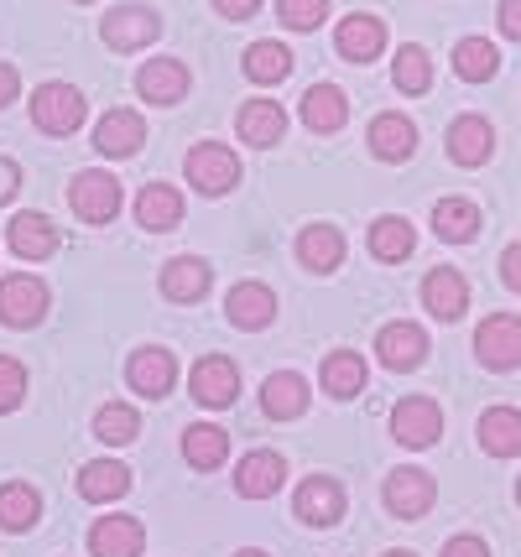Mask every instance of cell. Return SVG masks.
Returning <instances> with one entry per match:
<instances>
[{
	"label": "cell",
	"mask_w": 521,
	"mask_h": 557,
	"mask_svg": "<svg viewBox=\"0 0 521 557\" xmlns=\"http://www.w3.org/2000/svg\"><path fill=\"white\" fill-rule=\"evenodd\" d=\"M183 172H188L194 194L220 198V194H230V188L240 183V157H235L224 141H199L188 157H183Z\"/></svg>",
	"instance_id": "obj_1"
},
{
	"label": "cell",
	"mask_w": 521,
	"mask_h": 557,
	"mask_svg": "<svg viewBox=\"0 0 521 557\" xmlns=\"http://www.w3.org/2000/svg\"><path fill=\"white\" fill-rule=\"evenodd\" d=\"M89 115V104L78 95L74 84H42L37 95H32V125L42 131V136H74L78 125Z\"/></svg>",
	"instance_id": "obj_2"
},
{
	"label": "cell",
	"mask_w": 521,
	"mask_h": 557,
	"mask_svg": "<svg viewBox=\"0 0 521 557\" xmlns=\"http://www.w3.org/2000/svg\"><path fill=\"white\" fill-rule=\"evenodd\" d=\"M48 282H37L32 271L0 276V323L5 329H37L48 318Z\"/></svg>",
	"instance_id": "obj_3"
},
{
	"label": "cell",
	"mask_w": 521,
	"mask_h": 557,
	"mask_svg": "<svg viewBox=\"0 0 521 557\" xmlns=\"http://www.w3.org/2000/svg\"><path fill=\"white\" fill-rule=\"evenodd\" d=\"M188 396H194L199 407H214V412L235 407V396H240V364L230 360V355H203V360H194V370H188Z\"/></svg>",
	"instance_id": "obj_4"
},
{
	"label": "cell",
	"mask_w": 521,
	"mask_h": 557,
	"mask_svg": "<svg viewBox=\"0 0 521 557\" xmlns=\"http://www.w3.org/2000/svg\"><path fill=\"white\" fill-rule=\"evenodd\" d=\"M381 500H386V510L397 521H422L433 510V500H438V485H433L427 469H392L386 485H381Z\"/></svg>",
	"instance_id": "obj_5"
},
{
	"label": "cell",
	"mask_w": 521,
	"mask_h": 557,
	"mask_svg": "<svg viewBox=\"0 0 521 557\" xmlns=\"http://www.w3.org/2000/svg\"><path fill=\"white\" fill-rule=\"evenodd\" d=\"M444 433V407L433 396H401L392 407V437L401 448H433Z\"/></svg>",
	"instance_id": "obj_6"
},
{
	"label": "cell",
	"mask_w": 521,
	"mask_h": 557,
	"mask_svg": "<svg viewBox=\"0 0 521 557\" xmlns=\"http://www.w3.org/2000/svg\"><path fill=\"white\" fill-rule=\"evenodd\" d=\"M69 203H74V214L84 219V224H110V219L121 214V183H115L110 172L89 168L69 183Z\"/></svg>",
	"instance_id": "obj_7"
},
{
	"label": "cell",
	"mask_w": 521,
	"mask_h": 557,
	"mask_svg": "<svg viewBox=\"0 0 521 557\" xmlns=\"http://www.w3.org/2000/svg\"><path fill=\"white\" fill-rule=\"evenodd\" d=\"M474 355L485 370H517L521 364V318L517 313H491L474 329Z\"/></svg>",
	"instance_id": "obj_8"
},
{
	"label": "cell",
	"mask_w": 521,
	"mask_h": 557,
	"mask_svg": "<svg viewBox=\"0 0 521 557\" xmlns=\"http://www.w3.org/2000/svg\"><path fill=\"white\" fill-rule=\"evenodd\" d=\"M100 37L115 52H141L162 37V16H157L151 5H115L100 22Z\"/></svg>",
	"instance_id": "obj_9"
},
{
	"label": "cell",
	"mask_w": 521,
	"mask_h": 557,
	"mask_svg": "<svg viewBox=\"0 0 521 557\" xmlns=\"http://www.w3.org/2000/svg\"><path fill=\"white\" fill-rule=\"evenodd\" d=\"M224 318L240 334H261V329H272V318H276V292L266 282H235L230 297H224Z\"/></svg>",
	"instance_id": "obj_10"
},
{
	"label": "cell",
	"mask_w": 521,
	"mask_h": 557,
	"mask_svg": "<svg viewBox=\"0 0 521 557\" xmlns=\"http://www.w3.org/2000/svg\"><path fill=\"white\" fill-rule=\"evenodd\" d=\"M125 381H131V391H141L147 401H162V396L177 386V360H173V349H162V344H147V349H136V355H131V364H125Z\"/></svg>",
	"instance_id": "obj_11"
},
{
	"label": "cell",
	"mask_w": 521,
	"mask_h": 557,
	"mask_svg": "<svg viewBox=\"0 0 521 557\" xmlns=\"http://www.w3.org/2000/svg\"><path fill=\"white\" fill-rule=\"evenodd\" d=\"M293 510H298L302 527H339V516H345V485L328 480V474H313V480L298 485Z\"/></svg>",
	"instance_id": "obj_12"
},
{
	"label": "cell",
	"mask_w": 521,
	"mask_h": 557,
	"mask_svg": "<svg viewBox=\"0 0 521 557\" xmlns=\"http://www.w3.org/2000/svg\"><path fill=\"white\" fill-rule=\"evenodd\" d=\"M334 48H339V58H345V63H375V58L386 52V22H381V16H371V11H355V16H345V22H339V32H334Z\"/></svg>",
	"instance_id": "obj_13"
},
{
	"label": "cell",
	"mask_w": 521,
	"mask_h": 557,
	"mask_svg": "<svg viewBox=\"0 0 521 557\" xmlns=\"http://www.w3.org/2000/svg\"><path fill=\"white\" fill-rule=\"evenodd\" d=\"M448 162H459V168H485L491 162V151H496V131L485 115H459V121L448 125Z\"/></svg>",
	"instance_id": "obj_14"
},
{
	"label": "cell",
	"mask_w": 521,
	"mask_h": 557,
	"mask_svg": "<svg viewBox=\"0 0 521 557\" xmlns=\"http://www.w3.org/2000/svg\"><path fill=\"white\" fill-rule=\"evenodd\" d=\"M375 360L386 364V370H418L427 360V334H422V323H386L381 334H375Z\"/></svg>",
	"instance_id": "obj_15"
},
{
	"label": "cell",
	"mask_w": 521,
	"mask_h": 557,
	"mask_svg": "<svg viewBox=\"0 0 521 557\" xmlns=\"http://www.w3.org/2000/svg\"><path fill=\"white\" fill-rule=\"evenodd\" d=\"M287 480V459L272 454V448H256L246 459L235 463V490H240V500H272L276 490Z\"/></svg>",
	"instance_id": "obj_16"
},
{
	"label": "cell",
	"mask_w": 521,
	"mask_h": 557,
	"mask_svg": "<svg viewBox=\"0 0 521 557\" xmlns=\"http://www.w3.org/2000/svg\"><path fill=\"white\" fill-rule=\"evenodd\" d=\"M422 308L438 318V323L464 318V308H470V282H464L454 267H433L422 276Z\"/></svg>",
	"instance_id": "obj_17"
},
{
	"label": "cell",
	"mask_w": 521,
	"mask_h": 557,
	"mask_svg": "<svg viewBox=\"0 0 521 557\" xmlns=\"http://www.w3.org/2000/svg\"><path fill=\"white\" fill-rule=\"evenodd\" d=\"M147 527L136 516H100L89 527V557H141Z\"/></svg>",
	"instance_id": "obj_18"
},
{
	"label": "cell",
	"mask_w": 521,
	"mask_h": 557,
	"mask_svg": "<svg viewBox=\"0 0 521 557\" xmlns=\"http://www.w3.org/2000/svg\"><path fill=\"white\" fill-rule=\"evenodd\" d=\"M308 407H313V391H308V381H302L298 370H276V375H266V386H261V412L272 417V422H298Z\"/></svg>",
	"instance_id": "obj_19"
},
{
	"label": "cell",
	"mask_w": 521,
	"mask_h": 557,
	"mask_svg": "<svg viewBox=\"0 0 521 557\" xmlns=\"http://www.w3.org/2000/svg\"><path fill=\"white\" fill-rule=\"evenodd\" d=\"M188 69L177 63V58H147L141 73H136V95L147 99V104H177V99H188Z\"/></svg>",
	"instance_id": "obj_20"
},
{
	"label": "cell",
	"mask_w": 521,
	"mask_h": 557,
	"mask_svg": "<svg viewBox=\"0 0 521 557\" xmlns=\"http://www.w3.org/2000/svg\"><path fill=\"white\" fill-rule=\"evenodd\" d=\"M95 146H100V157L125 162V157H136V151L147 146V121H141L136 110H110V115H100V125H95Z\"/></svg>",
	"instance_id": "obj_21"
},
{
	"label": "cell",
	"mask_w": 521,
	"mask_h": 557,
	"mask_svg": "<svg viewBox=\"0 0 521 557\" xmlns=\"http://www.w3.org/2000/svg\"><path fill=\"white\" fill-rule=\"evenodd\" d=\"M235 131H240V141L246 146H276L287 141V110L276 104V99H246L240 104V115H235Z\"/></svg>",
	"instance_id": "obj_22"
},
{
	"label": "cell",
	"mask_w": 521,
	"mask_h": 557,
	"mask_svg": "<svg viewBox=\"0 0 521 557\" xmlns=\"http://www.w3.org/2000/svg\"><path fill=\"white\" fill-rule=\"evenodd\" d=\"M365 146H371V157H381V162H407L418 151V125L407 121V115H397V110H386V115L371 121Z\"/></svg>",
	"instance_id": "obj_23"
},
{
	"label": "cell",
	"mask_w": 521,
	"mask_h": 557,
	"mask_svg": "<svg viewBox=\"0 0 521 557\" xmlns=\"http://www.w3.org/2000/svg\"><path fill=\"white\" fill-rule=\"evenodd\" d=\"M136 224L151 230V235H168L183 224V194H177L173 183H147L141 194H136Z\"/></svg>",
	"instance_id": "obj_24"
},
{
	"label": "cell",
	"mask_w": 521,
	"mask_h": 557,
	"mask_svg": "<svg viewBox=\"0 0 521 557\" xmlns=\"http://www.w3.org/2000/svg\"><path fill=\"white\" fill-rule=\"evenodd\" d=\"M209 287H214V267L199 256H173L162 267V297L168 302H199Z\"/></svg>",
	"instance_id": "obj_25"
},
{
	"label": "cell",
	"mask_w": 521,
	"mask_h": 557,
	"mask_svg": "<svg viewBox=\"0 0 521 557\" xmlns=\"http://www.w3.org/2000/svg\"><path fill=\"white\" fill-rule=\"evenodd\" d=\"M125 490H131V469L121 459H95L78 469V500H89V506H110Z\"/></svg>",
	"instance_id": "obj_26"
},
{
	"label": "cell",
	"mask_w": 521,
	"mask_h": 557,
	"mask_svg": "<svg viewBox=\"0 0 521 557\" xmlns=\"http://www.w3.org/2000/svg\"><path fill=\"white\" fill-rule=\"evenodd\" d=\"M345 121H349V99L339 84H313V89L302 95V125H308V131L334 136V131H345Z\"/></svg>",
	"instance_id": "obj_27"
},
{
	"label": "cell",
	"mask_w": 521,
	"mask_h": 557,
	"mask_svg": "<svg viewBox=\"0 0 521 557\" xmlns=\"http://www.w3.org/2000/svg\"><path fill=\"white\" fill-rule=\"evenodd\" d=\"M323 391L334 396V401H349V396H360L365 381H371V370H365V355H355V349H334V355H323V370H319Z\"/></svg>",
	"instance_id": "obj_28"
},
{
	"label": "cell",
	"mask_w": 521,
	"mask_h": 557,
	"mask_svg": "<svg viewBox=\"0 0 521 557\" xmlns=\"http://www.w3.org/2000/svg\"><path fill=\"white\" fill-rule=\"evenodd\" d=\"M298 261L308 271H319V276L339 271L345 267V235H339L334 224H308L298 235Z\"/></svg>",
	"instance_id": "obj_29"
},
{
	"label": "cell",
	"mask_w": 521,
	"mask_h": 557,
	"mask_svg": "<svg viewBox=\"0 0 521 557\" xmlns=\"http://www.w3.org/2000/svg\"><path fill=\"white\" fill-rule=\"evenodd\" d=\"M5 240H11V250L22 261H48L52 250H58V230H52L48 214H16L11 230H5Z\"/></svg>",
	"instance_id": "obj_30"
},
{
	"label": "cell",
	"mask_w": 521,
	"mask_h": 557,
	"mask_svg": "<svg viewBox=\"0 0 521 557\" xmlns=\"http://www.w3.org/2000/svg\"><path fill=\"white\" fill-rule=\"evenodd\" d=\"M183 459H188V469H199V474L220 469L230 459V433H224L220 422H194L183 433Z\"/></svg>",
	"instance_id": "obj_31"
},
{
	"label": "cell",
	"mask_w": 521,
	"mask_h": 557,
	"mask_svg": "<svg viewBox=\"0 0 521 557\" xmlns=\"http://www.w3.org/2000/svg\"><path fill=\"white\" fill-rule=\"evenodd\" d=\"M480 448L491 459H517L521 454V412L517 407H491L480 417Z\"/></svg>",
	"instance_id": "obj_32"
},
{
	"label": "cell",
	"mask_w": 521,
	"mask_h": 557,
	"mask_svg": "<svg viewBox=\"0 0 521 557\" xmlns=\"http://www.w3.org/2000/svg\"><path fill=\"white\" fill-rule=\"evenodd\" d=\"M42 521V495L26 485V480H11V485H0V532H32Z\"/></svg>",
	"instance_id": "obj_33"
},
{
	"label": "cell",
	"mask_w": 521,
	"mask_h": 557,
	"mask_svg": "<svg viewBox=\"0 0 521 557\" xmlns=\"http://www.w3.org/2000/svg\"><path fill=\"white\" fill-rule=\"evenodd\" d=\"M412 250H418V230H412L401 214H381L371 224V256H375V261L397 267V261H407Z\"/></svg>",
	"instance_id": "obj_34"
},
{
	"label": "cell",
	"mask_w": 521,
	"mask_h": 557,
	"mask_svg": "<svg viewBox=\"0 0 521 557\" xmlns=\"http://www.w3.org/2000/svg\"><path fill=\"white\" fill-rule=\"evenodd\" d=\"M433 235L448 245H470L480 235V209L470 198H438L433 203Z\"/></svg>",
	"instance_id": "obj_35"
},
{
	"label": "cell",
	"mask_w": 521,
	"mask_h": 557,
	"mask_svg": "<svg viewBox=\"0 0 521 557\" xmlns=\"http://www.w3.org/2000/svg\"><path fill=\"white\" fill-rule=\"evenodd\" d=\"M454 73L464 78V84H491L500 73V52L491 37H464L459 48H454Z\"/></svg>",
	"instance_id": "obj_36"
},
{
	"label": "cell",
	"mask_w": 521,
	"mask_h": 557,
	"mask_svg": "<svg viewBox=\"0 0 521 557\" xmlns=\"http://www.w3.org/2000/svg\"><path fill=\"white\" fill-rule=\"evenodd\" d=\"M293 73V52L282 42H250L246 48V78L250 84H282Z\"/></svg>",
	"instance_id": "obj_37"
},
{
	"label": "cell",
	"mask_w": 521,
	"mask_h": 557,
	"mask_svg": "<svg viewBox=\"0 0 521 557\" xmlns=\"http://www.w3.org/2000/svg\"><path fill=\"white\" fill-rule=\"evenodd\" d=\"M95 437L110 443V448L136 443V437H141V417H136V407H125V401H104L100 412H95Z\"/></svg>",
	"instance_id": "obj_38"
},
{
	"label": "cell",
	"mask_w": 521,
	"mask_h": 557,
	"mask_svg": "<svg viewBox=\"0 0 521 557\" xmlns=\"http://www.w3.org/2000/svg\"><path fill=\"white\" fill-rule=\"evenodd\" d=\"M392 84H397L401 95H427V84H433V58L418 48V42H407L397 52V63H392Z\"/></svg>",
	"instance_id": "obj_39"
},
{
	"label": "cell",
	"mask_w": 521,
	"mask_h": 557,
	"mask_svg": "<svg viewBox=\"0 0 521 557\" xmlns=\"http://www.w3.org/2000/svg\"><path fill=\"white\" fill-rule=\"evenodd\" d=\"M276 16H282V26H293V32H313L328 16V0H276Z\"/></svg>",
	"instance_id": "obj_40"
},
{
	"label": "cell",
	"mask_w": 521,
	"mask_h": 557,
	"mask_svg": "<svg viewBox=\"0 0 521 557\" xmlns=\"http://www.w3.org/2000/svg\"><path fill=\"white\" fill-rule=\"evenodd\" d=\"M26 401V364L11 360V355H0V417L16 412Z\"/></svg>",
	"instance_id": "obj_41"
},
{
	"label": "cell",
	"mask_w": 521,
	"mask_h": 557,
	"mask_svg": "<svg viewBox=\"0 0 521 557\" xmlns=\"http://www.w3.org/2000/svg\"><path fill=\"white\" fill-rule=\"evenodd\" d=\"M444 557H491V547H485L480 536H448Z\"/></svg>",
	"instance_id": "obj_42"
},
{
	"label": "cell",
	"mask_w": 521,
	"mask_h": 557,
	"mask_svg": "<svg viewBox=\"0 0 521 557\" xmlns=\"http://www.w3.org/2000/svg\"><path fill=\"white\" fill-rule=\"evenodd\" d=\"M496 26L506 32V37H511V42H521V0H500Z\"/></svg>",
	"instance_id": "obj_43"
},
{
	"label": "cell",
	"mask_w": 521,
	"mask_h": 557,
	"mask_svg": "<svg viewBox=\"0 0 521 557\" xmlns=\"http://www.w3.org/2000/svg\"><path fill=\"white\" fill-rule=\"evenodd\" d=\"M500 282L511 292H521V240L506 245V256H500Z\"/></svg>",
	"instance_id": "obj_44"
},
{
	"label": "cell",
	"mask_w": 521,
	"mask_h": 557,
	"mask_svg": "<svg viewBox=\"0 0 521 557\" xmlns=\"http://www.w3.org/2000/svg\"><path fill=\"white\" fill-rule=\"evenodd\" d=\"M16 188H22V168H16L11 157H0V209L16 198Z\"/></svg>",
	"instance_id": "obj_45"
},
{
	"label": "cell",
	"mask_w": 521,
	"mask_h": 557,
	"mask_svg": "<svg viewBox=\"0 0 521 557\" xmlns=\"http://www.w3.org/2000/svg\"><path fill=\"white\" fill-rule=\"evenodd\" d=\"M214 11L230 16V22H250V16L261 11V0H214Z\"/></svg>",
	"instance_id": "obj_46"
},
{
	"label": "cell",
	"mask_w": 521,
	"mask_h": 557,
	"mask_svg": "<svg viewBox=\"0 0 521 557\" xmlns=\"http://www.w3.org/2000/svg\"><path fill=\"white\" fill-rule=\"evenodd\" d=\"M16 95H22V73L11 69V63H0V110H5Z\"/></svg>",
	"instance_id": "obj_47"
},
{
	"label": "cell",
	"mask_w": 521,
	"mask_h": 557,
	"mask_svg": "<svg viewBox=\"0 0 521 557\" xmlns=\"http://www.w3.org/2000/svg\"><path fill=\"white\" fill-rule=\"evenodd\" d=\"M235 557H272V553H261V547H246V553H235Z\"/></svg>",
	"instance_id": "obj_48"
},
{
	"label": "cell",
	"mask_w": 521,
	"mask_h": 557,
	"mask_svg": "<svg viewBox=\"0 0 521 557\" xmlns=\"http://www.w3.org/2000/svg\"><path fill=\"white\" fill-rule=\"evenodd\" d=\"M381 557H418V553H401V547H392V553H381Z\"/></svg>",
	"instance_id": "obj_49"
},
{
	"label": "cell",
	"mask_w": 521,
	"mask_h": 557,
	"mask_svg": "<svg viewBox=\"0 0 521 557\" xmlns=\"http://www.w3.org/2000/svg\"><path fill=\"white\" fill-rule=\"evenodd\" d=\"M517 506H521V480H517Z\"/></svg>",
	"instance_id": "obj_50"
},
{
	"label": "cell",
	"mask_w": 521,
	"mask_h": 557,
	"mask_svg": "<svg viewBox=\"0 0 521 557\" xmlns=\"http://www.w3.org/2000/svg\"><path fill=\"white\" fill-rule=\"evenodd\" d=\"M74 5H89V0H74Z\"/></svg>",
	"instance_id": "obj_51"
}]
</instances>
